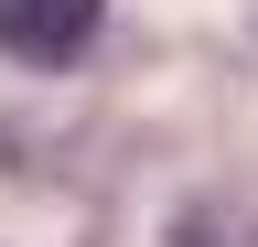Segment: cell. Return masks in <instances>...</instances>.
Listing matches in <instances>:
<instances>
[{
  "instance_id": "6da1fadb",
  "label": "cell",
  "mask_w": 258,
  "mask_h": 247,
  "mask_svg": "<svg viewBox=\"0 0 258 247\" xmlns=\"http://www.w3.org/2000/svg\"><path fill=\"white\" fill-rule=\"evenodd\" d=\"M108 22V0H0V54L11 65H76Z\"/></svg>"
},
{
  "instance_id": "7a4b0ae2",
  "label": "cell",
  "mask_w": 258,
  "mask_h": 247,
  "mask_svg": "<svg viewBox=\"0 0 258 247\" xmlns=\"http://www.w3.org/2000/svg\"><path fill=\"white\" fill-rule=\"evenodd\" d=\"M172 247H258V215H247V204H226V194H205V204H183V215H172Z\"/></svg>"
}]
</instances>
